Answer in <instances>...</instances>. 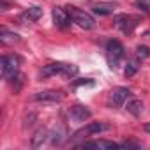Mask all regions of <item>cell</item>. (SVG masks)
<instances>
[{
  "label": "cell",
  "mask_w": 150,
  "mask_h": 150,
  "mask_svg": "<svg viewBox=\"0 0 150 150\" xmlns=\"http://www.w3.org/2000/svg\"><path fill=\"white\" fill-rule=\"evenodd\" d=\"M67 13H69L71 20H72L74 23H76L78 27H81V28H85V30H92V28L96 27L94 16L88 14V13L83 11V9H78V7H74V6H69V7H67Z\"/></svg>",
  "instance_id": "obj_1"
},
{
  "label": "cell",
  "mask_w": 150,
  "mask_h": 150,
  "mask_svg": "<svg viewBox=\"0 0 150 150\" xmlns=\"http://www.w3.org/2000/svg\"><path fill=\"white\" fill-rule=\"evenodd\" d=\"M106 57H108L110 67L115 69V67L118 65V62L122 60V57H124V46H122V42L117 41V39L110 41V42L106 44Z\"/></svg>",
  "instance_id": "obj_2"
},
{
  "label": "cell",
  "mask_w": 150,
  "mask_h": 150,
  "mask_svg": "<svg viewBox=\"0 0 150 150\" xmlns=\"http://www.w3.org/2000/svg\"><path fill=\"white\" fill-rule=\"evenodd\" d=\"M129 96H131V90H129V88H125V87L113 88V90L110 92V96H108L106 104H108V108H120V106L127 101V97H129Z\"/></svg>",
  "instance_id": "obj_3"
},
{
  "label": "cell",
  "mask_w": 150,
  "mask_h": 150,
  "mask_svg": "<svg viewBox=\"0 0 150 150\" xmlns=\"http://www.w3.org/2000/svg\"><path fill=\"white\" fill-rule=\"evenodd\" d=\"M18 64H20V60L14 57V55H6V57H2V60H0V65H2V78L4 80H11L14 74L18 72Z\"/></svg>",
  "instance_id": "obj_4"
},
{
  "label": "cell",
  "mask_w": 150,
  "mask_h": 150,
  "mask_svg": "<svg viewBox=\"0 0 150 150\" xmlns=\"http://www.w3.org/2000/svg\"><path fill=\"white\" fill-rule=\"evenodd\" d=\"M138 21H139V18L131 16V14H120V16L115 18V25H117V28L122 30L124 34H131V32L136 28Z\"/></svg>",
  "instance_id": "obj_5"
},
{
  "label": "cell",
  "mask_w": 150,
  "mask_h": 150,
  "mask_svg": "<svg viewBox=\"0 0 150 150\" xmlns=\"http://www.w3.org/2000/svg\"><path fill=\"white\" fill-rule=\"evenodd\" d=\"M35 101L39 103H60L64 99V92L60 90H42V92H37L34 96Z\"/></svg>",
  "instance_id": "obj_6"
},
{
  "label": "cell",
  "mask_w": 150,
  "mask_h": 150,
  "mask_svg": "<svg viewBox=\"0 0 150 150\" xmlns=\"http://www.w3.org/2000/svg\"><path fill=\"white\" fill-rule=\"evenodd\" d=\"M51 16H53V21H55V25L58 27V28H69L71 27V16H69V13L67 11H64V9H60V7H55L53 11H51Z\"/></svg>",
  "instance_id": "obj_7"
},
{
  "label": "cell",
  "mask_w": 150,
  "mask_h": 150,
  "mask_svg": "<svg viewBox=\"0 0 150 150\" xmlns=\"http://www.w3.org/2000/svg\"><path fill=\"white\" fill-rule=\"evenodd\" d=\"M103 131H108V125H106V124H103V122H90V124L85 125L83 129H80V131L74 132L72 138H78V136H88V134H99V132H103Z\"/></svg>",
  "instance_id": "obj_8"
},
{
  "label": "cell",
  "mask_w": 150,
  "mask_h": 150,
  "mask_svg": "<svg viewBox=\"0 0 150 150\" xmlns=\"http://www.w3.org/2000/svg\"><path fill=\"white\" fill-rule=\"evenodd\" d=\"M69 117L74 120V122H85L92 117V111L87 108V106H81V104H76V106H72L69 110Z\"/></svg>",
  "instance_id": "obj_9"
},
{
  "label": "cell",
  "mask_w": 150,
  "mask_h": 150,
  "mask_svg": "<svg viewBox=\"0 0 150 150\" xmlns=\"http://www.w3.org/2000/svg\"><path fill=\"white\" fill-rule=\"evenodd\" d=\"M78 148H101V150H110V148H122V145H118L115 141L99 139V141H85V143L78 145Z\"/></svg>",
  "instance_id": "obj_10"
},
{
  "label": "cell",
  "mask_w": 150,
  "mask_h": 150,
  "mask_svg": "<svg viewBox=\"0 0 150 150\" xmlns=\"http://www.w3.org/2000/svg\"><path fill=\"white\" fill-rule=\"evenodd\" d=\"M41 16H42V9H41V7H30V9H27V11L20 16V20H21L23 25H27V23L37 21Z\"/></svg>",
  "instance_id": "obj_11"
},
{
  "label": "cell",
  "mask_w": 150,
  "mask_h": 150,
  "mask_svg": "<svg viewBox=\"0 0 150 150\" xmlns=\"http://www.w3.org/2000/svg\"><path fill=\"white\" fill-rule=\"evenodd\" d=\"M64 71V64L60 62H55V64H48L41 69V76L42 78H50V76H55V74H62Z\"/></svg>",
  "instance_id": "obj_12"
},
{
  "label": "cell",
  "mask_w": 150,
  "mask_h": 150,
  "mask_svg": "<svg viewBox=\"0 0 150 150\" xmlns=\"http://www.w3.org/2000/svg\"><path fill=\"white\" fill-rule=\"evenodd\" d=\"M48 136H50V132H48L44 127L37 129V131H35V134L32 136V148H41V146L46 143Z\"/></svg>",
  "instance_id": "obj_13"
},
{
  "label": "cell",
  "mask_w": 150,
  "mask_h": 150,
  "mask_svg": "<svg viewBox=\"0 0 150 150\" xmlns=\"http://www.w3.org/2000/svg\"><path fill=\"white\" fill-rule=\"evenodd\" d=\"M125 110H127L131 115L139 117V115L143 113V101H141V99H129V101L125 103Z\"/></svg>",
  "instance_id": "obj_14"
},
{
  "label": "cell",
  "mask_w": 150,
  "mask_h": 150,
  "mask_svg": "<svg viewBox=\"0 0 150 150\" xmlns=\"http://www.w3.org/2000/svg\"><path fill=\"white\" fill-rule=\"evenodd\" d=\"M117 4H96L92 9L96 14H101V16H106V14H113Z\"/></svg>",
  "instance_id": "obj_15"
},
{
  "label": "cell",
  "mask_w": 150,
  "mask_h": 150,
  "mask_svg": "<svg viewBox=\"0 0 150 150\" xmlns=\"http://www.w3.org/2000/svg\"><path fill=\"white\" fill-rule=\"evenodd\" d=\"M0 41H2L4 44H13V42H16V41H18V34H14V32H9V30L2 28V30H0Z\"/></svg>",
  "instance_id": "obj_16"
},
{
  "label": "cell",
  "mask_w": 150,
  "mask_h": 150,
  "mask_svg": "<svg viewBox=\"0 0 150 150\" xmlns=\"http://www.w3.org/2000/svg\"><path fill=\"white\" fill-rule=\"evenodd\" d=\"M11 83H13V90H14V94H18L20 90H21V87H23V83H25V76L21 72H16L14 76L9 80Z\"/></svg>",
  "instance_id": "obj_17"
},
{
  "label": "cell",
  "mask_w": 150,
  "mask_h": 150,
  "mask_svg": "<svg viewBox=\"0 0 150 150\" xmlns=\"http://www.w3.org/2000/svg\"><path fill=\"white\" fill-rule=\"evenodd\" d=\"M76 74H78V65H74V64H64L62 76H65V78H72V76H76Z\"/></svg>",
  "instance_id": "obj_18"
},
{
  "label": "cell",
  "mask_w": 150,
  "mask_h": 150,
  "mask_svg": "<svg viewBox=\"0 0 150 150\" xmlns=\"http://www.w3.org/2000/svg\"><path fill=\"white\" fill-rule=\"evenodd\" d=\"M62 141H64V129H58V131L55 129L53 134H51V143L53 145H60Z\"/></svg>",
  "instance_id": "obj_19"
},
{
  "label": "cell",
  "mask_w": 150,
  "mask_h": 150,
  "mask_svg": "<svg viewBox=\"0 0 150 150\" xmlns=\"http://www.w3.org/2000/svg\"><path fill=\"white\" fill-rule=\"evenodd\" d=\"M136 71H138V64L136 62H129L127 64V67H125V78H131V76H134L136 74Z\"/></svg>",
  "instance_id": "obj_20"
},
{
  "label": "cell",
  "mask_w": 150,
  "mask_h": 150,
  "mask_svg": "<svg viewBox=\"0 0 150 150\" xmlns=\"http://www.w3.org/2000/svg\"><path fill=\"white\" fill-rule=\"evenodd\" d=\"M138 57H141V58H146L148 57V48L146 46H138Z\"/></svg>",
  "instance_id": "obj_21"
},
{
  "label": "cell",
  "mask_w": 150,
  "mask_h": 150,
  "mask_svg": "<svg viewBox=\"0 0 150 150\" xmlns=\"http://www.w3.org/2000/svg\"><path fill=\"white\" fill-rule=\"evenodd\" d=\"M74 85L76 87H80V85H94V81L92 80H80V81H74Z\"/></svg>",
  "instance_id": "obj_22"
},
{
  "label": "cell",
  "mask_w": 150,
  "mask_h": 150,
  "mask_svg": "<svg viewBox=\"0 0 150 150\" xmlns=\"http://www.w3.org/2000/svg\"><path fill=\"white\" fill-rule=\"evenodd\" d=\"M143 131H146V132H150V124H145V125H143Z\"/></svg>",
  "instance_id": "obj_23"
}]
</instances>
